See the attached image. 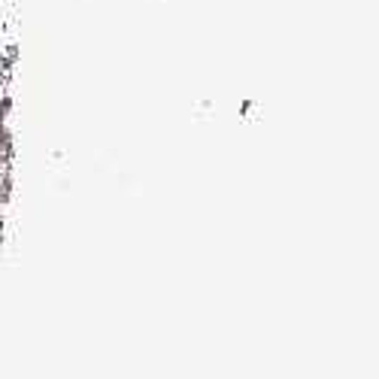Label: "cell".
Here are the masks:
<instances>
[]
</instances>
